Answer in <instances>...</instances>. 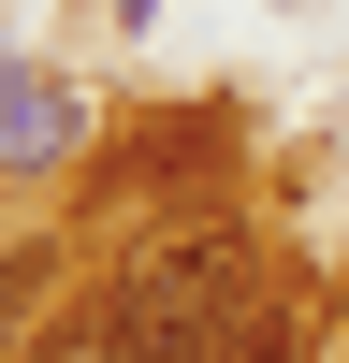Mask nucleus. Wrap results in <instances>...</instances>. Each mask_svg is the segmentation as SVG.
Returning <instances> with one entry per match:
<instances>
[{"mask_svg":"<svg viewBox=\"0 0 349 363\" xmlns=\"http://www.w3.org/2000/svg\"><path fill=\"white\" fill-rule=\"evenodd\" d=\"M218 174H233V116H145V131H116L102 160H87V203H102V218L218 203Z\"/></svg>","mask_w":349,"mask_h":363,"instance_id":"nucleus-1","label":"nucleus"},{"mask_svg":"<svg viewBox=\"0 0 349 363\" xmlns=\"http://www.w3.org/2000/svg\"><path fill=\"white\" fill-rule=\"evenodd\" d=\"M218 363H306V306H277V291H248V320H233Z\"/></svg>","mask_w":349,"mask_h":363,"instance_id":"nucleus-4","label":"nucleus"},{"mask_svg":"<svg viewBox=\"0 0 349 363\" xmlns=\"http://www.w3.org/2000/svg\"><path fill=\"white\" fill-rule=\"evenodd\" d=\"M44 291H58V262H44V247H0V363L29 349V320H44Z\"/></svg>","mask_w":349,"mask_h":363,"instance_id":"nucleus-3","label":"nucleus"},{"mask_svg":"<svg viewBox=\"0 0 349 363\" xmlns=\"http://www.w3.org/2000/svg\"><path fill=\"white\" fill-rule=\"evenodd\" d=\"M73 145V87L58 73H0V174L15 160H58Z\"/></svg>","mask_w":349,"mask_h":363,"instance_id":"nucleus-2","label":"nucleus"}]
</instances>
